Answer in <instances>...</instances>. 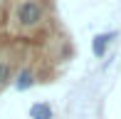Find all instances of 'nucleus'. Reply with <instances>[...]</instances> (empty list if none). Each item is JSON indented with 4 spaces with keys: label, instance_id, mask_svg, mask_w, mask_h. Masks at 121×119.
<instances>
[{
    "label": "nucleus",
    "instance_id": "f257e3e1",
    "mask_svg": "<svg viewBox=\"0 0 121 119\" xmlns=\"http://www.w3.org/2000/svg\"><path fill=\"white\" fill-rule=\"evenodd\" d=\"M42 20H45L42 3H37V0H22V3H17V8H15V23H17V27L32 30L37 25H42Z\"/></svg>",
    "mask_w": 121,
    "mask_h": 119
},
{
    "label": "nucleus",
    "instance_id": "f03ea898",
    "mask_svg": "<svg viewBox=\"0 0 121 119\" xmlns=\"http://www.w3.org/2000/svg\"><path fill=\"white\" fill-rule=\"evenodd\" d=\"M35 82H37V74H35V69H32V67L20 69V72L13 77V87L17 89V92H27Z\"/></svg>",
    "mask_w": 121,
    "mask_h": 119
},
{
    "label": "nucleus",
    "instance_id": "7ed1b4c3",
    "mask_svg": "<svg viewBox=\"0 0 121 119\" xmlns=\"http://www.w3.org/2000/svg\"><path fill=\"white\" fill-rule=\"evenodd\" d=\"M111 40H114V32H101V35H96L94 40H91V52H94L96 57H104Z\"/></svg>",
    "mask_w": 121,
    "mask_h": 119
},
{
    "label": "nucleus",
    "instance_id": "20e7f679",
    "mask_svg": "<svg viewBox=\"0 0 121 119\" xmlns=\"http://www.w3.org/2000/svg\"><path fill=\"white\" fill-rule=\"evenodd\" d=\"M52 117H54V112L47 102H35L30 107V119H52Z\"/></svg>",
    "mask_w": 121,
    "mask_h": 119
},
{
    "label": "nucleus",
    "instance_id": "39448f33",
    "mask_svg": "<svg viewBox=\"0 0 121 119\" xmlns=\"http://www.w3.org/2000/svg\"><path fill=\"white\" fill-rule=\"evenodd\" d=\"M13 82V64L8 60H0V89Z\"/></svg>",
    "mask_w": 121,
    "mask_h": 119
},
{
    "label": "nucleus",
    "instance_id": "423d86ee",
    "mask_svg": "<svg viewBox=\"0 0 121 119\" xmlns=\"http://www.w3.org/2000/svg\"><path fill=\"white\" fill-rule=\"evenodd\" d=\"M0 5H3V0H0Z\"/></svg>",
    "mask_w": 121,
    "mask_h": 119
}]
</instances>
